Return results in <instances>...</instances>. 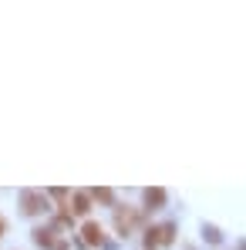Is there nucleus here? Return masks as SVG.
I'll list each match as a JSON object with an SVG mask.
<instances>
[{"label":"nucleus","instance_id":"obj_1","mask_svg":"<svg viewBox=\"0 0 246 250\" xmlns=\"http://www.w3.org/2000/svg\"><path fill=\"white\" fill-rule=\"evenodd\" d=\"M20 207H24L27 216H38V213L47 209V200H44V193H38V189H24L20 193Z\"/></svg>","mask_w":246,"mask_h":250},{"label":"nucleus","instance_id":"obj_2","mask_svg":"<svg viewBox=\"0 0 246 250\" xmlns=\"http://www.w3.org/2000/svg\"><path fill=\"white\" fill-rule=\"evenodd\" d=\"M84 233V244H91V247H105V230H101V223H95V220H88L81 227Z\"/></svg>","mask_w":246,"mask_h":250},{"label":"nucleus","instance_id":"obj_3","mask_svg":"<svg viewBox=\"0 0 246 250\" xmlns=\"http://www.w3.org/2000/svg\"><path fill=\"white\" fill-rule=\"evenodd\" d=\"M115 223H118L122 237H128V230L138 223V213H135V209H115Z\"/></svg>","mask_w":246,"mask_h":250},{"label":"nucleus","instance_id":"obj_4","mask_svg":"<svg viewBox=\"0 0 246 250\" xmlns=\"http://www.w3.org/2000/svg\"><path fill=\"white\" fill-rule=\"evenodd\" d=\"M165 189L162 186H155V189H145V209H162L165 207Z\"/></svg>","mask_w":246,"mask_h":250},{"label":"nucleus","instance_id":"obj_5","mask_svg":"<svg viewBox=\"0 0 246 250\" xmlns=\"http://www.w3.org/2000/svg\"><path fill=\"white\" fill-rule=\"evenodd\" d=\"M71 203H75V213H78V216H88V213H91V196H88V193H84V189H78V193H75V196H71Z\"/></svg>","mask_w":246,"mask_h":250},{"label":"nucleus","instance_id":"obj_6","mask_svg":"<svg viewBox=\"0 0 246 250\" xmlns=\"http://www.w3.org/2000/svg\"><path fill=\"white\" fill-rule=\"evenodd\" d=\"M34 244H38V247H44V250H51V247H54V230L38 227V230H34Z\"/></svg>","mask_w":246,"mask_h":250},{"label":"nucleus","instance_id":"obj_7","mask_svg":"<svg viewBox=\"0 0 246 250\" xmlns=\"http://www.w3.org/2000/svg\"><path fill=\"white\" fill-rule=\"evenodd\" d=\"M88 196H91L95 203H105V207H112V203H115V193H112L108 186H101V189H91Z\"/></svg>","mask_w":246,"mask_h":250},{"label":"nucleus","instance_id":"obj_8","mask_svg":"<svg viewBox=\"0 0 246 250\" xmlns=\"http://www.w3.org/2000/svg\"><path fill=\"white\" fill-rule=\"evenodd\" d=\"M162 247V233H159V227H149L145 230V250H155Z\"/></svg>","mask_w":246,"mask_h":250},{"label":"nucleus","instance_id":"obj_9","mask_svg":"<svg viewBox=\"0 0 246 250\" xmlns=\"http://www.w3.org/2000/svg\"><path fill=\"white\" fill-rule=\"evenodd\" d=\"M159 233H162V244H165V247H169V244L175 240V227H172V223H165V227H159Z\"/></svg>","mask_w":246,"mask_h":250},{"label":"nucleus","instance_id":"obj_10","mask_svg":"<svg viewBox=\"0 0 246 250\" xmlns=\"http://www.w3.org/2000/svg\"><path fill=\"white\" fill-rule=\"evenodd\" d=\"M3 230H7V220H3V216H0V237H3Z\"/></svg>","mask_w":246,"mask_h":250}]
</instances>
